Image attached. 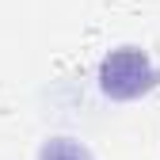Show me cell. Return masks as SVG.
<instances>
[{
	"instance_id": "obj_2",
	"label": "cell",
	"mask_w": 160,
	"mask_h": 160,
	"mask_svg": "<svg viewBox=\"0 0 160 160\" xmlns=\"http://www.w3.org/2000/svg\"><path fill=\"white\" fill-rule=\"evenodd\" d=\"M38 160H92V152L72 137H53L38 149Z\"/></svg>"
},
{
	"instance_id": "obj_1",
	"label": "cell",
	"mask_w": 160,
	"mask_h": 160,
	"mask_svg": "<svg viewBox=\"0 0 160 160\" xmlns=\"http://www.w3.org/2000/svg\"><path fill=\"white\" fill-rule=\"evenodd\" d=\"M156 84V69L149 61V53L122 46V50H111L99 65V88L111 99H137L145 95Z\"/></svg>"
}]
</instances>
